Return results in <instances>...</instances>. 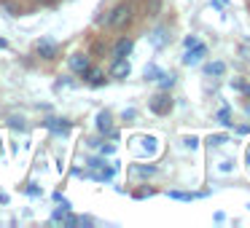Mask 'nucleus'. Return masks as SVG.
Wrapping results in <instances>:
<instances>
[{
  "label": "nucleus",
  "instance_id": "nucleus-13",
  "mask_svg": "<svg viewBox=\"0 0 250 228\" xmlns=\"http://www.w3.org/2000/svg\"><path fill=\"white\" fill-rule=\"evenodd\" d=\"M92 54H94V57L105 54V43H103V40H97V43H92Z\"/></svg>",
  "mask_w": 250,
  "mask_h": 228
},
{
  "label": "nucleus",
  "instance_id": "nucleus-6",
  "mask_svg": "<svg viewBox=\"0 0 250 228\" xmlns=\"http://www.w3.org/2000/svg\"><path fill=\"white\" fill-rule=\"evenodd\" d=\"M67 65H70V70L76 73V76H81V73L89 67V57H86V54H73Z\"/></svg>",
  "mask_w": 250,
  "mask_h": 228
},
{
  "label": "nucleus",
  "instance_id": "nucleus-3",
  "mask_svg": "<svg viewBox=\"0 0 250 228\" xmlns=\"http://www.w3.org/2000/svg\"><path fill=\"white\" fill-rule=\"evenodd\" d=\"M81 78H83V83H86V86H105V73L97 70V67H92V65L81 73Z\"/></svg>",
  "mask_w": 250,
  "mask_h": 228
},
{
  "label": "nucleus",
  "instance_id": "nucleus-5",
  "mask_svg": "<svg viewBox=\"0 0 250 228\" xmlns=\"http://www.w3.org/2000/svg\"><path fill=\"white\" fill-rule=\"evenodd\" d=\"M110 76L113 78H126L129 76V62H126V57H119V59H113V67H110Z\"/></svg>",
  "mask_w": 250,
  "mask_h": 228
},
{
  "label": "nucleus",
  "instance_id": "nucleus-7",
  "mask_svg": "<svg viewBox=\"0 0 250 228\" xmlns=\"http://www.w3.org/2000/svg\"><path fill=\"white\" fill-rule=\"evenodd\" d=\"M97 129L103 132V134H110V132H113V115H110L108 110H103V113L97 115Z\"/></svg>",
  "mask_w": 250,
  "mask_h": 228
},
{
  "label": "nucleus",
  "instance_id": "nucleus-2",
  "mask_svg": "<svg viewBox=\"0 0 250 228\" xmlns=\"http://www.w3.org/2000/svg\"><path fill=\"white\" fill-rule=\"evenodd\" d=\"M151 110L156 115H167L169 110H172V97H169V94H156V97L151 99Z\"/></svg>",
  "mask_w": 250,
  "mask_h": 228
},
{
  "label": "nucleus",
  "instance_id": "nucleus-10",
  "mask_svg": "<svg viewBox=\"0 0 250 228\" xmlns=\"http://www.w3.org/2000/svg\"><path fill=\"white\" fill-rule=\"evenodd\" d=\"M205 70H207V76H223V73H226V65H223V62H212Z\"/></svg>",
  "mask_w": 250,
  "mask_h": 228
},
{
  "label": "nucleus",
  "instance_id": "nucleus-12",
  "mask_svg": "<svg viewBox=\"0 0 250 228\" xmlns=\"http://www.w3.org/2000/svg\"><path fill=\"white\" fill-rule=\"evenodd\" d=\"M49 129H54V132H60V134H62V132H67V124H62L60 118H51L49 121Z\"/></svg>",
  "mask_w": 250,
  "mask_h": 228
},
{
  "label": "nucleus",
  "instance_id": "nucleus-14",
  "mask_svg": "<svg viewBox=\"0 0 250 228\" xmlns=\"http://www.w3.org/2000/svg\"><path fill=\"white\" fill-rule=\"evenodd\" d=\"M6 46H8V43H6V40H0V49H6Z\"/></svg>",
  "mask_w": 250,
  "mask_h": 228
},
{
  "label": "nucleus",
  "instance_id": "nucleus-11",
  "mask_svg": "<svg viewBox=\"0 0 250 228\" xmlns=\"http://www.w3.org/2000/svg\"><path fill=\"white\" fill-rule=\"evenodd\" d=\"M162 8V0H148V6H146V11H148V17H156V11Z\"/></svg>",
  "mask_w": 250,
  "mask_h": 228
},
{
  "label": "nucleus",
  "instance_id": "nucleus-4",
  "mask_svg": "<svg viewBox=\"0 0 250 228\" xmlns=\"http://www.w3.org/2000/svg\"><path fill=\"white\" fill-rule=\"evenodd\" d=\"M132 49H135L132 38H119V40L113 43V49H110V57H113V59H119V57H129Z\"/></svg>",
  "mask_w": 250,
  "mask_h": 228
},
{
  "label": "nucleus",
  "instance_id": "nucleus-1",
  "mask_svg": "<svg viewBox=\"0 0 250 228\" xmlns=\"http://www.w3.org/2000/svg\"><path fill=\"white\" fill-rule=\"evenodd\" d=\"M103 22H105V27L113 30V33L129 30L132 22H135V0H121V3H116V6L105 14Z\"/></svg>",
  "mask_w": 250,
  "mask_h": 228
},
{
  "label": "nucleus",
  "instance_id": "nucleus-8",
  "mask_svg": "<svg viewBox=\"0 0 250 228\" xmlns=\"http://www.w3.org/2000/svg\"><path fill=\"white\" fill-rule=\"evenodd\" d=\"M205 54H207V49H205V46H202V43H194V51H188L183 62H186V65H196V62H199Z\"/></svg>",
  "mask_w": 250,
  "mask_h": 228
},
{
  "label": "nucleus",
  "instance_id": "nucleus-9",
  "mask_svg": "<svg viewBox=\"0 0 250 228\" xmlns=\"http://www.w3.org/2000/svg\"><path fill=\"white\" fill-rule=\"evenodd\" d=\"M38 57H41V59H54V57H57V46L49 43V40L38 43Z\"/></svg>",
  "mask_w": 250,
  "mask_h": 228
}]
</instances>
